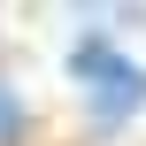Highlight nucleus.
Segmentation results:
<instances>
[{"instance_id":"obj_1","label":"nucleus","mask_w":146,"mask_h":146,"mask_svg":"<svg viewBox=\"0 0 146 146\" xmlns=\"http://www.w3.org/2000/svg\"><path fill=\"white\" fill-rule=\"evenodd\" d=\"M69 69H77L85 85H108V108H115V100H123V108H131V100H146V77L115 54V46H108V38H85V46L69 54Z\"/></svg>"},{"instance_id":"obj_2","label":"nucleus","mask_w":146,"mask_h":146,"mask_svg":"<svg viewBox=\"0 0 146 146\" xmlns=\"http://www.w3.org/2000/svg\"><path fill=\"white\" fill-rule=\"evenodd\" d=\"M8 123H15V100H8V92H0V131H8Z\"/></svg>"}]
</instances>
